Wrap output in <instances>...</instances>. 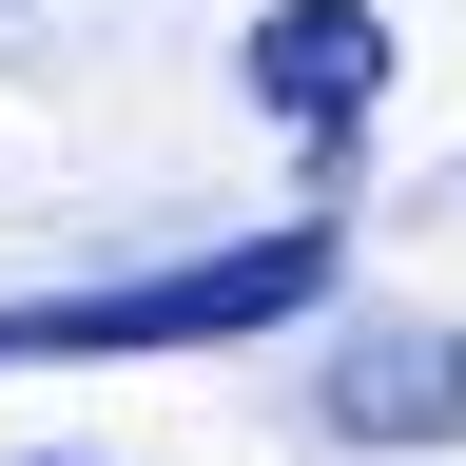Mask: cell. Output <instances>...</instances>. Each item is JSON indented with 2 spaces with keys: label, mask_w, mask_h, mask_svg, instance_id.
<instances>
[{
  "label": "cell",
  "mask_w": 466,
  "mask_h": 466,
  "mask_svg": "<svg viewBox=\"0 0 466 466\" xmlns=\"http://www.w3.org/2000/svg\"><path fill=\"white\" fill-rule=\"evenodd\" d=\"M370 97H389V20H370V0H272V20H253V116H291L311 156L370 137Z\"/></svg>",
  "instance_id": "obj_2"
},
{
  "label": "cell",
  "mask_w": 466,
  "mask_h": 466,
  "mask_svg": "<svg viewBox=\"0 0 466 466\" xmlns=\"http://www.w3.org/2000/svg\"><path fill=\"white\" fill-rule=\"evenodd\" d=\"M330 428L350 447H466V330H350Z\"/></svg>",
  "instance_id": "obj_3"
},
{
  "label": "cell",
  "mask_w": 466,
  "mask_h": 466,
  "mask_svg": "<svg viewBox=\"0 0 466 466\" xmlns=\"http://www.w3.org/2000/svg\"><path fill=\"white\" fill-rule=\"evenodd\" d=\"M330 291V214H272V233H214V253H156V272H97V291H20L0 311V370H116V350H253Z\"/></svg>",
  "instance_id": "obj_1"
}]
</instances>
